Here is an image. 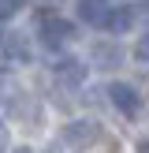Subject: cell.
Segmentation results:
<instances>
[{
  "instance_id": "cell-1",
  "label": "cell",
  "mask_w": 149,
  "mask_h": 153,
  "mask_svg": "<svg viewBox=\"0 0 149 153\" xmlns=\"http://www.w3.org/2000/svg\"><path fill=\"white\" fill-rule=\"evenodd\" d=\"M37 37H41V45L49 52H60L74 37V22L60 19V15H41V30H37Z\"/></svg>"
},
{
  "instance_id": "cell-2",
  "label": "cell",
  "mask_w": 149,
  "mask_h": 153,
  "mask_svg": "<svg viewBox=\"0 0 149 153\" xmlns=\"http://www.w3.org/2000/svg\"><path fill=\"white\" fill-rule=\"evenodd\" d=\"M101 142V127L93 123V120H71V123L63 127V146L67 149H89Z\"/></svg>"
},
{
  "instance_id": "cell-3",
  "label": "cell",
  "mask_w": 149,
  "mask_h": 153,
  "mask_svg": "<svg viewBox=\"0 0 149 153\" xmlns=\"http://www.w3.org/2000/svg\"><path fill=\"white\" fill-rule=\"evenodd\" d=\"M108 101L116 105L123 116H138V108H142V97H138V90H134L131 82H112L108 86Z\"/></svg>"
},
{
  "instance_id": "cell-4",
  "label": "cell",
  "mask_w": 149,
  "mask_h": 153,
  "mask_svg": "<svg viewBox=\"0 0 149 153\" xmlns=\"http://www.w3.org/2000/svg\"><path fill=\"white\" fill-rule=\"evenodd\" d=\"M108 11H112L108 0H78V19L89 22V26H104L108 22Z\"/></svg>"
},
{
  "instance_id": "cell-5",
  "label": "cell",
  "mask_w": 149,
  "mask_h": 153,
  "mask_svg": "<svg viewBox=\"0 0 149 153\" xmlns=\"http://www.w3.org/2000/svg\"><path fill=\"white\" fill-rule=\"evenodd\" d=\"M56 79L63 82V86H82V82H86V64L74 60V56H63L56 64Z\"/></svg>"
},
{
  "instance_id": "cell-6",
  "label": "cell",
  "mask_w": 149,
  "mask_h": 153,
  "mask_svg": "<svg viewBox=\"0 0 149 153\" xmlns=\"http://www.w3.org/2000/svg\"><path fill=\"white\" fill-rule=\"evenodd\" d=\"M134 19H138V7L123 4V7H112V11H108V22H104V26H108L112 34H123V30L134 26Z\"/></svg>"
},
{
  "instance_id": "cell-7",
  "label": "cell",
  "mask_w": 149,
  "mask_h": 153,
  "mask_svg": "<svg viewBox=\"0 0 149 153\" xmlns=\"http://www.w3.org/2000/svg\"><path fill=\"white\" fill-rule=\"evenodd\" d=\"M93 60H97V67H108V71L123 64V56H119V49H116L112 41H108V45H97V49H93Z\"/></svg>"
},
{
  "instance_id": "cell-8",
  "label": "cell",
  "mask_w": 149,
  "mask_h": 153,
  "mask_svg": "<svg viewBox=\"0 0 149 153\" xmlns=\"http://www.w3.org/2000/svg\"><path fill=\"white\" fill-rule=\"evenodd\" d=\"M4 49H7V56L11 60H30V49H26V37H4Z\"/></svg>"
},
{
  "instance_id": "cell-9",
  "label": "cell",
  "mask_w": 149,
  "mask_h": 153,
  "mask_svg": "<svg viewBox=\"0 0 149 153\" xmlns=\"http://www.w3.org/2000/svg\"><path fill=\"white\" fill-rule=\"evenodd\" d=\"M134 60H138V64H149V30L134 41Z\"/></svg>"
},
{
  "instance_id": "cell-10",
  "label": "cell",
  "mask_w": 149,
  "mask_h": 153,
  "mask_svg": "<svg viewBox=\"0 0 149 153\" xmlns=\"http://www.w3.org/2000/svg\"><path fill=\"white\" fill-rule=\"evenodd\" d=\"M22 7H26V0H0V19H7V15L22 11Z\"/></svg>"
},
{
  "instance_id": "cell-11",
  "label": "cell",
  "mask_w": 149,
  "mask_h": 153,
  "mask_svg": "<svg viewBox=\"0 0 149 153\" xmlns=\"http://www.w3.org/2000/svg\"><path fill=\"white\" fill-rule=\"evenodd\" d=\"M4 149H7V127L0 123V153H4Z\"/></svg>"
},
{
  "instance_id": "cell-12",
  "label": "cell",
  "mask_w": 149,
  "mask_h": 153,
  "mask_svg": "<svg viewBox=\"0 0 149 153\" xmlns=\"http://www.w3.org/2000/svg\"><path fill=\"white\" fill-rule=\"evenodd\" d=\"M15 153H34V149H30V146H19V149H15Z\"/></svg>"
}]
</instances>
